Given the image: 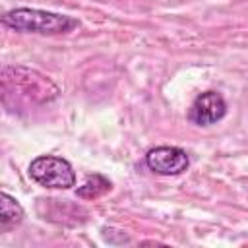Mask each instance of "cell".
I'll return each instance as SVG.
<instances>
[{
    "label": "cell",
    "instance_id": "7a4b0ae2",
    "mask_svg": "<svg viewBox=\"0 0 248 248\" xmlns=\"http://www.w3.org/2000/svg\"><path fill=\"white\" fill-rule=\"evenodd\" d=\"M31 180L50 190H70L76 186V170L70 161L56 155H39L27 169Z\"/></svg>",
    "mask_w": 248,
    "mask_h": 248
},
{
    "label": "cell",
    "instance_id": "6da1fadb",
    "mask_svg": "<svg viewBox=\"0 0 248 248\" xmlns=\"http://www.w3.org/2000/svg\"><path fill=\"white\" fill-rule=\"evenodd\" d=\"M2 25L16 33H35V35H66L79 27V19L39 8H14L2 14Z\"/></svg>",
    "mask_w": 248,
    "mask_h": 248
},
{
    "label": "cell",
    "instance_id": "5b68a950",
    "mask_svg": "<svg viewBox=\"0 0 248 248\" xmlns=\"http://www.w3.org/2000/svg\"><path fill=\"white\" fill-rule=\"evenodd\" d=\"M23 217H25V211L19 205V202L8 192H2L0 194V229L10 231L17 227L23 221Z\"/></svg>",
    "mask_w": 248,
    "mask_h": 248
},
{
    "label": "cell",
    "instance_id": "3957f363",
    "mask_svg": "<svg viewBox=\"0 0 248 248\" xmlns=\"http://www.w3.org/2000/svg\"><path fill=\"white\" fill-rule=\"evenodd\" d=\"M145 167L161 176H178L188 170L190 157L182 147L157 145L145 153Z\"/></svg>",
    "mask_w": 248,
    "mask_h": 248
},
{
    "label": "cell",
    "instance_id": "277c9868",
    "mask_svg": "<svg viewBox=\"0 0 248 248\" xmlns=\"http://www.w3.org/2000/svg\"><path fill=\"white\" fill-rule=\"evenodd\" d=\"M227 116V101L219 91L200 93L188 108V120L194 126L207 128L221 122Z\"/></svg>",
    "mask_w": 248,
    "mask_h": 248
},
{
    "label": "cell",
    "instance_id": "8992f818",
    "mask_svg": "<svg viewBox=\"0 0 248 248\" xmlns=\"http://www.w3.org/2000/svg\"><path fill=\"white\" fill-rule=\"evenodd\" d=\"M110 188H112V182L107 176L95 172L85 178V182L76 190V194L83 200H95V198H101L103 194H107Z\"/></svg>",
    "mask_w": 248,
    "mask_h": 248
}]
</instances>
